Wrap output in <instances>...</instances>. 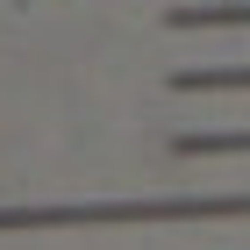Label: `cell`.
<instances>
[{
  "mask_svg": "<svg viewBox=\"0 0 250 250\" xmlns=\"http://www.w3.org/2000/svg\"><path fill=\"white\" fill-rule=\"evenodd\" d=\"M165 29L200 36V29H250V0H200V7H165Z\"/></svg>",
  "mask_w": 250,
  "mask_h": 250,
  "instance_id": "cell-1",
  "label": "cell"
},
{
  "mask_svg": "<svg viewBox=\"0 0 250 250\" xmlns=\"http://www.w3.org/2000/svg\"><path fill=\"white\" fill-rule=\"evenodd\" d=\"M165 86L172 93H250V64H186Z\"/></svg>",
  "mask_w": 250,
  "mask_h": 250,
  "instance_id": "cell-2",
  "label": "cell"
},
{
  "mask_svg": "<svg viewBox=\"0 0 250 250\" xmlns=\"http://www.w3.org/2000/svg\"><path fill=\"white\" fill-rule=\"evenodd\" d=\"M179 157H250V129H179Z\"/></svg>",
  "mask_w": 250,
  "mask_h": 250,
  "instance_id": "cell-3",
  "label": "cell"
}]
</instances>
